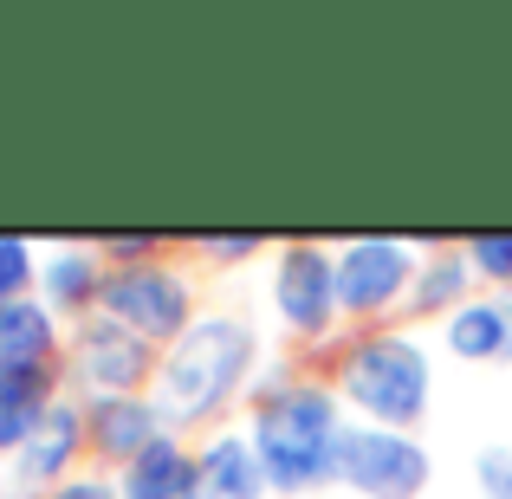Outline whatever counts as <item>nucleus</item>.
Segmentation results:
<instances>
[{"instance_id": "obj_1", "label": "nucleus", "mask_w": 512, "mask_h": 499, "mask_svg": "<svg viewBox=\"0 0 512 499\" xmlns=\"http://www.w3.org/2000/svg\"><path fill=\"white\" fill-rule=\"evenodd\" d=\"M253 331L240 318H195L156 363V415L163 422H208L253 370Z\"/></svg>"}, {"instance_id": "obj_2", "label": "nucleus", "mask_w": 512, "mask_h": 499, "mask_svg": "<svg viewBox=\"0 0 512 499\" xmlns=\"http://www.w3.org/2000/svg\"><path fill=\"white\" fill-rule=\"evenodd\" d=\"M338 402L312 383H286L260 402L253 415V454H260V474L266 487L279 493H299V487H318V480L338 474Z\"/></svg>"}, {"instance_id": "obj_3", "label": "nucleus", "mask_w": 512, "mask_h": 499, "mask_svg": "<svg viewBox=\"0 0 512 499\" xmlns=\"http://www.w3.org/2000/svg\"><path fill=\"white\" fill-rule=\"evenodd\" d=\"M344 396L383 428H415L428 409V357L409 337H363L344 357Z\"/></svg>"}, {"instance_id": "obj_4", "label": "nucleus", "mask_w": 512, "mask_h": 499, "mask_svg": "<svg viewBox=\"0 0 512 499\" xmlns=\"http://www.w3.org/2000/svg\"><path fill=\"white\" fill-rule=\"evenodd\" d=\"M338 474L370 499H415L428 487V454L409 435H396V428H344Z\"/></svg>"}, {"instance_id": "obj_5", "label": "nucleus", "mask_w": 512, "mask_h": 499, "mask_svg": "<svg viewBox=\"0 0 512 499\" xmlns=\"http://www.w3.org/2000/svg\"><path fill=\"white\" fill-rule=\"evenodd\" d=\"M98 305L117 318L124 331H137L143 344L150 337H182L188 331V286L169 273V266H130V273H111L98 292Z\"/></svg>"}, {"instance_id": "obj_6", "label": "nucleus", "mask_w": 512, "mask_h": 499, "mask_svg": "<svg viewBox=\"0 0 512 499\" xmlns=\"http://www.w3.org/2000/svg\"><path fill=\"white\" fill-rule=\"evenodd\" d=\"M72 370L78 383L91 389V396H137L143 383H150V344H143L137 331H124L117 318H91L85 331H78V350H72Z\"/></svg>"}, {"instance_id": "obj_7", "label": "nucleus", "mask_w": 512, "mask_h": 499, "mask_svg": "<svg viewBox=\"0 0 512 499\" xmlns=\"http://www.w3.org/2000/svg\"><path fill=\"white\" fill-rule=\"evenodd\" d=\"M273 299H279V318L292 331H325L331 312H338V260H325L318 247H292L279 260Z\"/></svg>"}, {"instance_id": "obj_8", "label": "nucleus", "mask_w": 512, "mask_h": 499, "mask_svg": "<svg viewBox=\"0 0 512 499\" xmlns=\"http://www.w3.org/2000/svg\"><path fill=\"white\" fill-rule=\"evenodd\" d=\"M409 286V253L396 240H357L338 260V305L344 312H383Z\"/></svg>"}, {"instance_id": "obj_9", "label": "nucleus", "mask_w": 512, "mask_h": 499, "mask_svg": "<svg viewBox=\"0 0 512 499\" xmlns=\"http://www.w3.org/2000/svg\"><path fill=\"white\" fill-rule=\"evenodd\" d=\"M266 474L260 454H253L247 435H221L195 454V480H188V499H260Z\"/></svg>"}, {"instance_id": "obj_10", "label": "nucleus", "mask_w": 512, "mask_h": 499, "mask_svg": "<svg viewBox=\"0 0 512 499\" xmlns=\"http://www.w3.org/2000/svg\"><path fill=\"white\" fill-rule=\"evenodd\" d=\"M85 435H91V448L104 454V461H137L150 441H163V415H156V402H143V396H104V402H91V415H85Z\"/></svg>"}, {"instance_id": "obj_11", "label": "nucleus", "mask_w": 512, "mask_h": 499, "mask_svg": "<svg viewBox=\"0 0 512 499\" xmlns=\"http://www.w3.org/2000/svg\"><path fill=\"white\" fill-rule=\"evenodd\" d=\"M78 441H85V415L72 409V402H52L46 422H39V435L20 448V487H46L52 474H65L78 454Z\"/></svg>"}, {"instance_id": "obj_12", "label": "nucleus", "mask_w": 512, "mask_h": 499, "mask_svg": "<svg viewBox=\"0 0 512 499\" xmlns=\"http://www.w3.org/2000/svg\"><path fill=\"white\" fill-rule=\"evenodd\" d=\"M188 480H195V461L163 435V441H150V448L124 467L117 493L124 499H188Z\"/></svg>"}, {"instance_id": "obj_13", "label": "nucleus", "mask_w": 512, "mask_h": 499, "mask_svg": "<svg viewBox=\"0 0 512 499\" xmlns=\"http://www.w3.org/2000/svg\"><path fill=\"white\" fill-rule=\"evenodd\" d=\"M448 350H454V357H474V363L506 357V350H512V318H506V305H454V318H448Z\"/></svg>"}, {"instance_id": "obj_14", "label": "nucleus", "mask_w": 512, "mask_h": 499, "mask_svg": "<svg viewBox=\"0 0 512 499\" xmlns=\"http://www.w3.org/2000/svg\"><path fill=\"white\" fill-rule=\"evenodd\" d=\"M46 350H52L46 305L0 299V370H13V363H46Z\"/></svg>"}, {"instance_id": "obj_15", "label": "nucleus", "mask_w": 512, "mask_h": 499, "mask_svg": "<svg viewBox=\"0 0 512 499\" xmlns=\"http://www.w3.org/2000/svg\"><path fill=\"white\" fill-rule=\"evenodd\" d=\"M104 292V273L85 260V253H59V260L46 266V299L59 305V312H72V305H91Z\"/></svg>"}, {"instance_id": "obj_16", "label": "nucleus", "mask_w": 512, "mask_h": 499, "mask_svg": "<svg viewBox=\"0 0 512 499\" xmlns=\"http://www.w3.org/2000/svg\"><path fill=\"white\" fill-rule=\"evenodd\" d=\"M467 273H474L467 260H435L422 279H415V312H441V305H454L467 292Z\"/></svg>"}, {"instance_id": "obj_17", "label": "nucleus", "mask_w": 512, "mask_h": 499, "mask_svg": "<svg viewBox=\"0 0 512 499\" xmlns=\"http://www.w3.org/2000/svg\"><path fill=\"white\" fill-rule=\"evenodd\" d=\"M46 389H52V370L13 363V370H0V409H46Z\"/></svg>"}, {"instance_id": "obj_18", "label": "nucleus", "mask_w": 512, "mask_h": 499, "mask_svg": "<svg viewBox=\"0 0 512 499\" xmlns=\"http://www.w3.org/2000/svg\"><path fill=\"white\" fill-rule=\"evenodd\" d=\"M467 266L487 279H512V234H474L467 240Z\"/></svg>"}, {"instance_id": "obj_19", "label": "nucleus", "mask_w": 512, "mask_h": 499, "mask_svg": "<svg viewBox=\"0 0 512 499\" xmlns=\"http://www.w3.org/2000/svg\"><path fill=\"white\" fill-rule=\"evenodd\" d=\"M474 480H480L487 499H512V448H480Z\"/></svg>"}, {"instance_id": "obj_20", "label": "nucleus", "mask_w": 512, "mask_h": 499, "mask_svg": "<svg viewBox=\"0 0 512 499\" xmlns=\"http://www.w3.org/2000/svg\"><path fill=\"white\" fill-rule=\"evenodd\" d=\"M26 279H33V253H26V240H0V299H20Z\"/></svg>"}, {"instance_id": "obj_21", "label": "nucleus", "mask_w": 512, "mask_h": 499, "mask_svg": "<svg viewBox=\"0 0 512 499\" xmlns=\"http://www.w3.org/2000/svg\"><path fill=\"white\" fill-rule=\"evenodd\" d=\"M39 422H46V409H0V448L20 454L26 441L39 435Z\"/></svg>"}, {"instance_id": "obj_22", "label": "nucleus", "mask_w": 512, "mask_h": 499, "mask_svg": "<svg viewBox=\"0 0 512 499\" xmlns=\"http://www.w3.org/2000/svg\"><path fill=\"white\" fill-rule=\"evenodd\" d=\"M52 499H124V493L104 480H72V487H52Z\"/></svg>"}, {"instance_id": "obj_23", "label": "nucleus", "mask_w": 512, "mask_h": 499, "mask_svg": "<svg viewBox=\"0 0 512 499\" xmlns=\"http://www.w3.org/2000/svg\"><path fill=\"white\" fill-rule=\"evenodd\" d=\"M208 260H253V253H260V240H208Z\"/></svg>"}, {"instance_id": "obj_24", "label": "nucleus", "mask_w": 512, "mask_h": 499, "mask_svg": "<svg viewBox=\"0 0 512 499\" xmlns=\"http://www.w3.org/2000/svg\"><path fill=\"white\" fill-rule=\"evenodd\" d=\"M143 253H150V240H111L104 260H143Z\"/></svg>"}, {"instance_id": "obj_25", "label": "nucleus", "mask_w": 512, "mask_h": 499, "mask_svg": "<svg viewBox=\"0 0 512 499\" xmlns=\"http://www.w3.org/2000/svg\"><path fill=\"white\" fill-rule=\"evenodd\" d=\"M506 318H512V312H506ZM506 357H512V350H506Z\"/></svg>"}, {"instance_id": "obj_26", "label": "nucleus", "mask_w": 512, "mask_h": 499, "mask_svg": "<svg viewBox=\"0 0 512 499\" xmlns=\"http://www.w3.org/2000/svg\"><path fill=\"white\" fill-rule=\"evenodd\" d=\"M0 499H7V493H0Z\"/></svg>"}]
</instances>
